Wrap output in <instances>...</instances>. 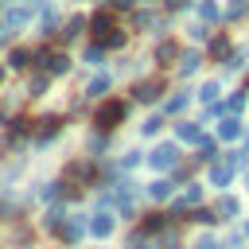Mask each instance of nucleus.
I'll return each instance as SVG.
<instances>
[{"label": "nucleus", "mask_w": 249, "mask_h": 249, "mask_svg": "<svg viewBox=\"0 0 249 249\" xmlns=\"http://www.w3.org/2000/svg\"><path fill=\"white\" fill-rule=\"evenodd\" d=\"M214 214H218V222H233V218H241V198L230 195V191H222V195L214 198Z\"/></svg>", "instance_id": "obj_22"}, {"label": "nucleus", "mask_w": 249, "mask_h": 249, "mask_svg": "<svg viewBox=\"0 0 249 249\" xmlns=\"http://www.w3.org/2000/svg\"><path fill=\"white\" fill-rule=\"evenodd\" d=\"M230 51H233V35H230V31L210 35V43L202 47V54H206L210 62H226V58H230Z\"/></svg>", "instance_id": "obj_16"}, {"label": "nucleus", "mask_w": 249, "mask_h": 249, "mask_svg": "<svg viewBox=\"0 0 249 249\" xmlns=\"http://www.w3.org/2000/svg\"><path fill=\"white\" fill-rule=\"evenodd\" d=\"M109 148H113V132H89L86 136V156H93V160H101V156H109Z\"/></svg>", "instance_id": "obj_24"}, {"label": "nucleus", "mask_w": 249, "mask_h": 249, "mask_svg": "<svg viewBox=\"0 0 249 249\" xmlns=\"http://www.w3.org/2000/svg\"><path fill=\"white\" fill-rule=\"evenodd\" d=\"M191 249H226V245H222L214 233H198V237L191 241Z\"/></svg>", "instance_id": "obj_43"}, {"label": "nucleus", "mask_w": 249, "mask_h": 249, "mask_svg": "<svg viewBox=\"0 0 249 249\" xmlns=\"http://www.w3.org/2000/svg\"><path fill=\"white\" fill-rule=\"evenodd\" d=\"M113 233H117V214H113V210H93V214H89V237L109 241Z\"/></svg>", "instance_id": "obj_15"}, {"label": "nucleus", "mask_w": 249, "mask_h": 249, "mask_svg": "<svg viewBox=\"0 0 249 249\" xmlns=\"http://www.w3.org/2000/svg\"><path fill=\"white\" fill-rule=\"evenodd\" d=\"M245 70H249V51H245V47H233L230 58L222 62V82H226L230 74H245Z\"/></svg>", "instance_id": "obj_25"}, {"label": "nucleus", "mask_w": 249, "mask_h": 249, "mask_svg": "<svg viewBox=\"0 0 249 249\" xmlns=\"http://www.w3.org/2000/svg\"><path fill=\"white\" fill-rule=\"evenodd\" d=\"M163 93H167V78H163V74H152V78L140 74V78L128 86V101H132V105H160Z\"/></svg>", "instance_id": "obj_3"}, {"label": "nucleus", "mask_w": 249, "mask_h": 249, "mask_svg": "<svg viewBox=\"0 0 249 249\" xmlns=\"http://www.w3.org/2000/svg\"><path fill=\"white\" fill-rule=\"evenodd\" d=\"M195 101L206 109V105H214V101H222V78H206L198 89H195Z\"/></svg>", "instance_id": "obj_26"}, {"label": "nucleus", "mask_w": 249, "mask_h": 249, "mask_svg": "<svg viewBox=\"0 0 249 249\" xmlns=\"http://www.w3.org/2000/svg\"><path fill=\"white\" fill-rule=\"evenodd\" d=\"M4 4H19V0H4Z\"/></svg>", "instance_id": "obj_54"}, {"label": "nucleus", "mask_w": 249, "mask_h": 249, "mask_svg": "<svg viewBox=\"0 0 249 249\" xmlns=\"http://www.w3.org/2000/svg\"><path fill=\"white\" fill-rule=\"evenodd\" d=\"M82 62H86V66H93V70H101V66L109 62V51H105L101 43H89V47L82 51Z\"/></svg>", "instance_id": "obj_37"}, {"label": "nucleus", "mask_w": 249, "mask_h": 249, "mask_svg": "<svg viewBox=\"0 0 249 249\" xmlns=\"http://www.w3.org/2000/svg\"><path fill=\"white\" fill-rule=\"evenodd\" d=\"M66 117L62 113H43V117H35V128H31V148L35 152H43V148H51L62 132H66Z\"/></svg>", "instance_id": "obj_2"}, {"label": "nucleus", "mask_w": 249, "mask_h": 249, "mask_svg": "<svg viewBox=\"0 0 249 249\" xmlns=\"http://www.w3.org/2000/svg\"><path fill=\"white\" fill-rule=\"evenodd\" d=\"M31 62H35V51H27V47H16V43H12V47L4 51V66H8L12 74H27Z\"/></svg>", "instance_id": "obj_17"}, {"label": "nucleus", "mask_w": 249, "mask_h": 249, "mask_svg": "<svg viewBox=\"0 0 249 249\" xmlns=\"http://www.w3.org/2000/svg\"><path fill=\"white\" fill-rule=\"evenodd\" d=\"M152 62H156L160 70H171V66L179 62V43H175L171 35L156 39V47H152Z\"/></svg>", "instance_id": "obj_14"}, {"label": "nucleus", "mask_w": 249, "mask_h": 249, "mask_svg": "<svg viewBox=\"0 0 249 249\" xmlns=\"http://www.w3.org/2000/svg\"><path fill=\"white\" fill-rule=\"evenodd\" d=\"M105 8H113V12H132L136 0H105Z\"/></svg>", "instance_id": "obj_46"}, {"label": "nucleus", "mask_w": 249, "mask_h": 249, "mask_svg": "<svg viewBox=\"0 0 249 249\" xmlns=\"http://www.w3.org/2000/svg\"><path fill=\"white\" fill-rule=\"evenodd\" d=\"M160 8H163L167 16H179V12H187V8H195V0H163Z\"/></svg>", "instance_id": "obj_45"}, {"label": "nucleus", "mask_w": 249, "mask_h": 249, "mask_svg": "<svg viewBox=\"0 0 249 249\" xmlns=\"http://www.w3.org/2000/svg\"><path fill=\"white\" fill-rule=\"evenodd\" d=\"M86 31H89V16L74 12V16H66V19H62V27H58V43H62V47H70V43H78Z\"/></svg>", "instance_id": "obj_11"}, {"label": "nucleus", "mask_w": 249, "mask_h": 249, "mask_svg": "<svg viewBox=\"0 0 249 249\" xmlns=\"http://www.w3.org/2000/svg\"><path fill=\"white\" fill-rule=\"evenodd\" d=\"M35 70H43L51 78H66L74 70V58L66 54V47H43V51H35Z\"/></svg>", "instance_id": "obj_4"}, {"label": "nucleus", "mask_w": 249, "mask_h": 249, "mask_svg": "<svg viewBox=\"0 0 249 249\" xmlns=\"http://www.w3.org/2000/svg\"><path fill=\"white\" fill-rule=\"evenodd\" d=\"M16 105H19V101H16V93H8V97H0V124H8V121L16 117Z\"/></svg>", "instance_id": "obj_42"}, {"label": "nucleus", "mask_w": 249, "mask_h": 249, "mask_svg": "<svg viewBox=\"0 0 249 249\" xmlns=\"http://www.w3.org/2000/svg\"><path fill=\"white\" fill-rule=\"evenodd\" d=\"M222 163H226L233 175H245V171H249V148H230V152H222Z\"/></svg>", "instance_id": "obj_29"}, {"label": "nucleus", "mask_w": 249, "mask_h": 249, "mask_svg": "<svg viewBox=\"0 0 249 249\" xmlns=\"http://www.w3.org/2000/svg\"><path fill=\"white\" fill-rule=\"evenodd\" d=\"M86 233H89V214H70V218L62 222V230H58V241H62L66 249H78V245L86 241Z\"/></svg>", "instance_id": "obj_7"}, {"label": "nucleus", "mask_w": 249, "mask_h": 249, "mask_svg": "<svg viewBox=\"0 0 249 249\" xmlns=\"http://www.w3.org/2000/svg\"><path fill=\"white\" fill-rule=\"evenodd\" d=\"M51 74H43V70H31L27 74V82H23V97H31V101H39V97H47L51 93Z\"/></svg>", "instance_id": "obj_21"}, {"label": "nucleus", "mask_w": 249, "mask_h": 249, "mask_svg": "<svg viewBox=\"0 0 249 249\" xmlns=\"http://www.w3.org/2000/svg\"><path fill=\"white\" fill-rule=\"evenodd\" d=\"M140 4H148V8H160V4H163V0H140Z\"/></svg>", "instance_id": "obj_51"}, {"label": "nucleus", "mask_w": 249, "mask_h": 249, "mask_svg": "<svg viewBox=\"0 0 249 249\" xmlns=\"http://www.w3.org/2000/svg\"><path fill=\"white\" fill-rule=\"evenodd\" d=\"M19 175H23V160H8V163L0 167V191H4V187H16Z\"/></svg>", "instance_id": "obj_38"}, {"label": "nucleus", "mask_w": 249, "mask_h": 249, "mask_svg": "<svg viewBox=\"0 0 249 249\" xmlns=\"http://www.w3.org/2000/svg\"><path fill=\"white\" fill-rule=\"evenodd\" d=\"M39 8H43V0H19V4H8V8H4V16H0V23L16 35V31H23V27L39 16Z\"/></svg>", "instance_id": "obj_6"}, {"label": "nucleus", "mask_w": 249, "mask_h": 249, "mask_svg": "<svg viewBox=\"0 0 249 249\" xmlns=\"http://www.w3.org/2000/svg\"><path fill=\"white\" fill-rule=\"evenodd\" d=\"M233 183V171L222 163V160H214V163H206V187H214V191H226Z\"/></svg>", "instance_id": "obj_23"}, {"label": "nucleus", "mask_w": 249, "mask_h": 249, "mask_svg": "<svg viewBox=\"0 0 249 249\" xmlns=\"http://www.w3.org/2000/svg\"><path fill=\"white\" fill-rule=\"evenodd\" d=\"M113 27H117V12L101 4V8H97V12L89 16V35H93V39H105V35H109Z\"/></svg>", "instance_id": "obj_18"}, {"label": "nucleus", "mask_w": 249, "mask_h": 249, "mask_svg": "<svg viewBox=\"0 0 249 249\" xmlns=\"http://www.w3.org/2000/svg\"><path fill=\"white\" fill-rule=\"evenodd\" d=\"M245 148H249V132H245Z\"/></svg>", "instance_id": "obj_55"}, {"label": "nucleus", "mask_w": 249, "mask_h": 249, "mask_svg": "<svg viewBox=\"0 0 249 249\" xmlns=\"http://www.w3.org/2000/svg\"><path fill=\"white\" fill-rule=\"evenodd\" d=\"M140 163H148V156H144L140 148H128V152H121V160H117V171H121V175H132Z\"/></svg>", "instance_id": "obj_33"}, {"label": "nucleus", "mask_w": 249, "mask_h": 249, "mask_svg": "<svg viewBox=\"0 0 249 249\" xmlns=\"http://www.w3.org/2000/svg\"><path fill=\"white\" fill-rule=\"evenodd\" d=\"M245 121L237 117V113H226V117H218V124H214V136L222 140V144H237V140H245Z\"/></svg>", "instance_id": "obj_8"}, {"label": "nucleus", "mask_w": 249, "mask_h": 249, "mask_svg": "<svg viewBox=\"0 0 249 249\" xmlns=\"http://www.w3.org/2000/svg\"><path fill=\"white\" fill-rule=\"evenodd\" d=\"M222 19H226V23H241V19H249V0H226Z\"/></svg>", "instance_id": "obj_35"}, {"label": "nucleus", "mask_w": 249, "mask_h": 249, "mask_svg": "<svg viewBox=\"0 0 249 249\" xmlns=\"http://www.w3.org/2000/svg\"><path fill=\"white\" fill-rule=\"evenodd\" d=\"M0 47H12V31H8L4 23H0Z\"/></svg>", "instance_id": "obj_47"}, {"label": "nucleus", "mask_w": 249, "mask_h": 249, "mask_svg": "<svg viewBox=\"0 0 249 249\" xmlns=\"http://www.w3.org/2000/svg\"><path fill=\"white\" fill-rule=\"evenodd\" d=\"M128 35H132V31H124V27H113L105 39H93V43H101L105 51H124V47H128Z\"/></svg>", "instance_id": "obj_36"}, {"label": "nucleus", "mask_w": 249, "mask_h": 249, "mask_svg": "<svg viewBox=\"0 0 249 249\" xmlns=\"http://www.w3.org/2000/svg\"><path fill=\"white\" fill-rule=\"evenodd\" d=\"M241 230H245V237H249V222H245V226H241Z\"/></svg>", "instance_id": "obj_52"}, {"label": "nucleus", "mask_w": 249, "mask_h": 249, "mask_svg": "<svg viewBox=\"0 0 249 249\" xmlns=\"http://www.w3.org/2000/svg\"><path fill=\"white\" fill-rule=\"evenodd\" d=\"M8 74H12V70H8V66H4V62H0V86H4V82H8Z\"/></svg>", "instance_id": "obj_49"}, {"label": "nucleus", "mask_w": 249, "mask_h": 249, "mask_svg": "<svg viewBox=\"0 0 249 249\" xmlns=\"http://www.w3.org/2000/svg\"><path fill=\"white\" fill-rule=\"evenodd\" d=\"M222 105H226V113H237V117H241V113L249 109V93H245V89H233L230 97H222Z\"/></svg>", "instance_id": "obj_39"}, {"label": "nucleus", "mask_w": 249, "mask_h": 249, "mask_svg": "<svg viewBox=\"0 0 249 249\" xmlns=\"http://www.w3.org/2000/svg\"><path fill=\"white\" fill-rule=\"evenodd\" d=\"M195 19H202V23H218L222 19V4L218 0H195Z\"/></svg>", "instance_id": "obj_30"}, {"label": "nucleus", "mask_w": 249, "mask_h": 249, "mask_svg": "<svg viewBox=\"0 0 249 249\" xmlns=\"http://www.w3.org/2000/svg\"><path fill=\"white\" fill-rule=\"evenodd\" d=\"M241 89H245V93H249V70H245V74H241Z\"/></svg>", "instance_id": "obj_50"}, {"label": "nucleus", "mask_w": 249, "mask_h": 249, "mask_svg": "<svg viewBox=\"0 0 249 249\" xmlns=\"http://www.w3.org/2000/svg\"><path fill=\"white\" fill-rule=\"evenodd\" d=\"M144 191H148V198H152V202H171V198L179 195V183H175L171 175H160V179H152Z\"/></svg>", "instance_id": "obj_19"}, {"label": "nucleus", "mask_w": 249, "mask_h": 249, "mask_svg": "<svg viewBox=\"0 0 249 249\" xmlns=\"http://www.w3.org/2000/svg\"><path fill=\"white\" fill-rule=\"evenodd\" d=\"M183 222H191V226H218V214H214V206H195V210L183 214Z\"/></svg>", "instance_id": "obj_34"}, {"label": "nucleus", "mask_w": 249, "mask_h": 249, "mask_svg": "<svg viewBox=\"0 0 249 249\" xmlns=\"http://www.w3.org/2000/svg\"><path fill=\"white\" fill-rule=\"evenodd\" d=\"M191 101H195V89H175V93L163 101V117H179Z\"/></svg>", "instance_id": "obj_28"}, {"label": "nucleus", "mask_w": 249, "mask_h": 249, "mask_svg": "<svg viewBox=\"0 0 249 249\" xmlns=\"http://www.w3.org/2000/svg\"><path fill=\"white\" fill-rule=\"evenodd\" d=\"M179 163H183V148H179V140H160V144L148 152V167L160 171V175H171Z\"/></svg>", "instance_id": "obj_5"}, {"label": "nucleus", "mask_w": 249, "mask_h": 249, "mask_svg": "<svg viewBox=\"0 0 249 249\" xmlns=\"http://www.w3.org/2000/svg\"><path fill=\"white\" fill-rule=\"evenodd\" d=\"M70 214H66V202H51L43 214H39V233H47V237H58V230H62V222H66Z\"/></svg>", "instance_id": "obj_10"}, {"label": "nucleus", "mask_w": 249, "mask_h": 249, "mask_svg": "<svg viewBox=\"0 0 249 249\" xmlns=\"http://www.w3.org/2000/svg\"><path fill=\"white\" fill-rule=\"evenodd\" d=\"M206 132H202V121H175V140L179 144H198Z\"/></svg>", "instance_id": "obj_27"}, {"label": "nucleus", "mask_w": 249, "mask_h": 249, "mask_svg": "<svg viewBox=\"0 0 249 249\" xmlns=\"http://www.w3.org/2000/svg\"><path fill=\"white\" fill-rule=\"evenodd\" d=\"M163 121H167L163 113H148V117H144V121L136 124V132H140V140H152V136H160V132H163Z\"/></svg>", "instance_id": "obj_31"}, {"label": "nucleus", "mask_w": 249, "mask_h": 249, "mask_svg": "<svg viewBox=\"0 0 249 249\" xmlns=\"http://www.w3.org/2000/svg\"><path fill=\"white\" fill-rule=\"evenodd\" d=\"M128 113H132V101L109 93V97L97 101V109H93V128H97V132H117V128L128 121Z\"/></svg>", "instance_id": "obj_1"}, {"label": "nucleus", "mask_w": 249, "mask_h": 249, "mask_svg": "<svg viewBox=\"0 0 249 249\" xmlns=\"http://www.w3.org/2000/svg\"><path fill=\"white\" fill-rule=\"evenodd\" d=\"M128 249H152V245H148V237H136V241H128Z\"/></svg>", "instance_id": "obj_48"}, {"label": "nucleus", "mask_w": 249, "mask_h": 249, "mask_svg": "<svg viewBox=\"0 0 249 249\" xmlns=\"http://www.w3.org/2000/svg\"><path fill=\"white\" fill-rule=\"evenodd\" d=\"M113 74H144V58H121Z\"/></svg>", "instance_id": "obj_41"}, {"label": "nucleus", "mask_w": 249, "mask_h": 249, "mask_svg": "<svg viewBox=\"0 0 249 249\" xmlns=\"http://www.w3.org/2000/svg\"><path fill=\"white\" fill-rule=\"evenodd\" d=\"M160 249H183V241H179V230L171 226L167 233H160Z\"/></svg>", "instance_id": "obj_44"}, {"label": "nucleus", "mask_w": 249, "mask_h": 249, "mask_svg": "<svg viewBox=\"0 0 249 249\" xmlns=\"http://www.w3.org/2000/svg\"><path fill=\"white\" fill-rule=\"evenodd\" d=\"M198 66H202V51H198V47H187V51H179L175 78H195V74H198Z\"/></svg>", "instance_id": "obj_20"}, {"label": "nucleus", "mask_w": 249, "mask_h": 249, "mask_svg": "<svg viewBox=\"0 0 249 249\" xmlns=\"http://www.w3.org/2000/svg\"><path fill=\"white\" fill-rule=\"evenodd\" d=\"M210 35H214V31H210V23H202V19L187 23V39H191V43H202V47H206V43H210Z\"/></svg>", "instance_id": "obj_40"}, {"label": "nucleus", "mask_w": 249, "mask_h": 249, "mask_svg": "<svg viewBox=\"0 0 249 249\" xmlns=\"http://www.w3.org/2000/svg\"><path fill=\"white\" fill-rule=\"evenodd\" d=\"M218 160V136H202L195 144V163H214Z\"/></svg>", "instance_id": "obj_32"}, {"label": "nucleus", "mask_w": 249, "mask_h": 249, "mask_svg": "<svg viewBox=\"0 0 249 249\" xmlns=\"http://www.w3.org/2000/svg\"><path fill=\"white\" fill-rule=\"evenodd\" d=\"M171 210H148V214H140V233L144 237H160V233H167L171 230Z\"/></svg>", "instance_id": "obj_13"}, {"label": "nucleus", "mask_w": 249, "mask_h": 249, "mask_svg": "<svg viewBox=\"0 0 249 249\" xmlns=\"http://www.w3.org/2000/svg\"><path fill=\"white\" fill-rule=\"evenodd\" d=\"M58 27H62V16L54 4H43L39 16H35V35L39 39H58Z\"/></svg>", "instance_id": "obj_9"}, {"label": "nucleus", "mask_w": 249, "mask_h": 249, "mask_svg": "<svg viewBox=\"0 0 249 249\" xmlns=\"http://www.w3.org/2000/svg\"><path fill=\"white\" fill-rule=\"evenodd\" d=\"M245 191H249V171H245Z\"/></svg>", "instance_id": "obj_53"}, {"label": "nucleus", "mask_w": 249, "mask_h": 249, "mask_svg": "<svg viewBox=\"0 0 249 249\" xmlns=\"http://www.w3.org/2000/svg\"><path fill=\"white\" fill-rule=\"evenodd\" d=\"M113 82H117V74H113V70H93V78L86 82V89H82V93H86L89 101H105V97L113 93Z\"/></svg>", "instance_id": "obj_12"}]
</instances>
